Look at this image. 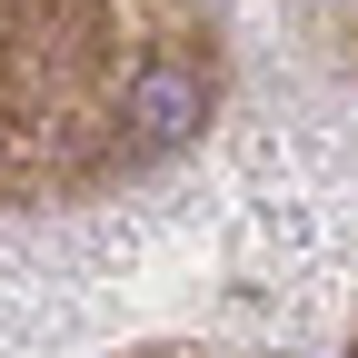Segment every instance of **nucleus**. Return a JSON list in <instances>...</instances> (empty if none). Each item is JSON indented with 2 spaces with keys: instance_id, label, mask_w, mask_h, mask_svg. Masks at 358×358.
<instances>
[{
  "instance_id": "nucleus-1",
  "label": "nucleus",
  "mask_w": 358,
  "mask_h": 358,
  "mask_svg": "<svg viewBox=\"0 0 358 358\" xmlns=\"http://www.w3.org/2000/svg\"><path fill=\"white\" fill-rule=\"evenodd\" d=\"M120 120H129V140H140V150H179V140H199V129H209V80H199L189 60H140V70H129Z\"/></svg>"
}]
</instances>
